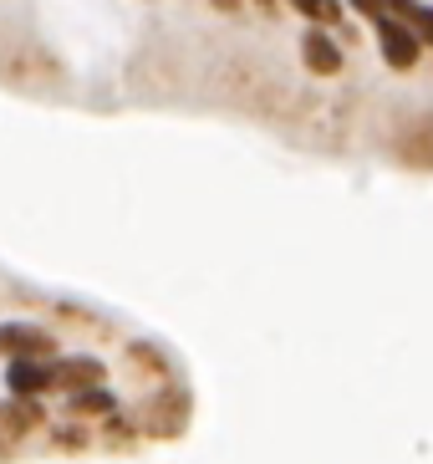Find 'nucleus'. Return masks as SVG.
<instances>
[{
    "instance_id": "nucleus-1",
    "label": "nucleus",
    "mask_w": 433,
    "mask_h": 464,
    "mask_svg": "<svg viewBox=\"0 0 433 464\" xmlns=\"http://www.w3.org/2000/svg\"><path fill=\"white\" fill-rule=\"evenodd\" d=\"M372 26H378V46H382V56H388V67H398V72H413V67H419L423 42L403 26V21H398V15H378Z\"/></svg>"
},
{
    "instance_id": "nucleus-2",
    "label": "nucleus",
    "mask_w": 433,
    "mask_h": 464,
    "mask_svg": "<svg viewBox=\"0 0 433 464\" xmlns=\"http://www.w3.org/2000/svg\"><path fill=\"white\" fill-rule=\"evenodd\" d=\"M5 382H11L15 398H36V393H46V388H56L52 368H46V362H36V357H15L11 368H5Z\"/></svg>"
},
{
    "instance_id": "nucleus-3",
    "label": "nucleus",
    "mask_w": 433,
    "mask_h": 464,
    "mask_svg": "<svg viewBox=\"0 0 433 464\" xmlns=\"http://www.w3.org/2000/svg\"><path fill=\"white\" fill-rule=\"evenodd\" d=\"M0 353H11V357H41V353H56V342L46 337L41 327L5 322V327H0Z\"/></svg>"
},
{
    "instance_id": "nucleus-4",
    "label": "nucleus",
    "mask_w": 433,
    "mask_h": 464,
    "mask_svg": "<svg viewBox=\"0 0 433 464\" xmlns=\"http://www.w3.org/2000/svg\"><path fill=\"white\" fill-rule=\"evenodd\" d=\"M301 56H306V67H312L316 77H337V72H342V46L332 42L326 31H306Z\"/></svg>"
},
{
    "instance_id": "nucleus-5",
    "label": "nucleus",
    "mask_w": 433,
    "mask_h": 464,
    "mask_svg": "<svg viewBox=\"0 0 433 464\" xmlns=\"http://www.w3.org/2000/svg\"><path fill=\"white\" fill-rule=\"evenodd\" d=\"M108 378L102 372V362H92V357H62L52 368V382H62L67 393H77V388H97V382Z\"/></svg>"
},
{
    "instance_id": "nucleus-6",
    "label": "nucleus",
    "mask_w": 433,
    "mask_h": 464,
    "mask_svg": "<svg viewBox=\"0 0 433 464\" xmlns=\"http://www.w3.org/2000/svg\"><path fill=\"white\" fill-rule=\"evenodd\" d=\"M382 5H393V15L419 36V42H433V11H423L419 0H382Z\"/></svg>"
},
{
    "instance_id": "nucleus-7",
    "label": "nucleus",
    "mask_w": 433,
    "mask_h": 464,
    "mask_svg": "<svg viewBox=\"0 0 433 464\" xmlns=\"http://www.w3.org/2000/svg\"><path fill=\"white\" fill-rule=\"evenodd\" d=\"M36 423H41L36 398H15V403L0 409V429H5V434H26V429H36Z\"/></svg>"
},
{
    "instance_id": "nucleus-8",
    "label": "nucleus",
    "mask_w": 433,
    "mask_h": 464,
    "mask_svg": "<svg viewBox=\"0 0 433 464\" xmlns=\"http://www.w3.org/2000/svg\"><path fill=\"white\" fill-rule=\"evenodd\" d=\"M72 409L77 413H108L112 393H102V382H97V388H77V393H72Z\"/></svg>"
},
{
    "instance_id": "nucleus-9",
    "label": "nucleus",
    "mask_w": 433,
    "mask_h": 464,
    "mask_svg": "<svg viewBox=\"0 0 433 464\" xmlns=\"http://www.w3.org/2000/svg\"><path fill=\"white\" fill-rule=\"evenodd\" d=\"M301 15H316L322 26H337V0H291Z\"/></svg>"
},
{
    "instance_id": "nucleus-10",
    "label": "nucleus",
    "mask_w": 433,
    "mask_h": 464,
    "mask_svg": "<svg viewBox=\"0 0 433 464\" xmlns=\"http://www.w3.org/2000/svg\"><path fill=\"white\" fill-rule=\"evenodd\" d=\"M403 149H408V153H403L408 164H419V169H428V153H423V149H428V128H423V123H419V133L408 138Z\"/></svg>"
},
{
    "instance_id": "nucleus-11",
    "label": "nucleus",
    "mask_w": 433,
    "mask_h": 464,
    "mask_svg": "<svg viewBox=\"0 0 433 464\" xmlns=\"http://www.w3.org/2000/svg\"><path fill=\"white\" fill-rule=\"evenodd\" d=\"M352 5L367 15V21H378V15H388V5H382V0H352Z\"/></svg>"
}]
</instances>
